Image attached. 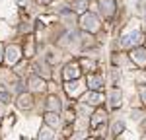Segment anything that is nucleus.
<instances>
[{
    "label": "nucleus",
    "mask_w": 146,
    "mask_h": 140,
    "mask_svg": "<svg viewBox=\"0 0 146 140\" xmlns=\"http://www.w3.org/2000/svg\"><path fill=\"white\" fill-rule=\"evenodd\" d=\"M6 53H8V57H6V60H8L10 64H14V62H18V60H20V55H18V53H20V49H18L16 45H12L10 49L6 51Z\"/></svg>",
    "instance_id": "nucleus-3"
},
{
    "label": "nucleus",
    "mask_w": 146,
    "mask_h": 140,
    "mask_svg": "<svg viewBox=\"0 0 146 140\" xmlns=\"http://www.w3.org/2000/svg\"><path fill=\"white\" fill-rule=\"evenodd\" d=\"M101 121H105V113H103V111H98V113L94 115V119H92V127H96Z\"/></svg>",
    "instance_id": "nucleus-6"
},
{
    "label": "nucleus",
    "mask_w": 146,
    "mask_h": 140,
    "mask_svg": "<svg viewBox=\"0 0 146 140\" xmlns=\"http://www.w3.org/2000/svg\"><path fill=\"white\" fill-rule=\"evenodd\" d=\"M0 53H2V45H0ZM0 60H2V57H0Z\"/></svg>",
    "instance_id": "nucleus-11"
},
{
    "label": "nucleus",
    "mask_w": 146,
    "mask_h": 140,
    "mask_svg": "<svg viewBox=\"0 0 146 140\" xmlns=\"http://www.w3.org/2000/svg\"><path fill=\"white\" fill-rule=\"evenodd\" d=\"M39 2H43V4H49V2H51V0H39Z\"/></svg>",
    "instance_id": "nucleus-10"
},
{
    "label": "nucleus",
    "mask_w": 146,
    "mask_h": 140,
    "mask_svg": "<svg viewBox=\"0 0 146 140\" xmlns=\"http://www.w3.org/2000/svg\"><path fill=\"white\" fill-rule=\"evenodd\" d=\"M31 105H33V99H31L29 93H22L18 97V107L20 109H31Z\"/></svg>",
    "instance_id": "nucleus-1"
},
{
    "label": "nucleus",
    "mask_w": 146,
    "mask_h": 140,
    "mask_svg": "<svg viewBox=\"0 0 146 140\" xmlns=\"http://www.w3.org/2000/svg\"><path fill=\"white\" fill-rule=\"evenodd\" d=\"M45 123L51 125V127H56L58 125V115H55V111H49L47 117H45Z\"/></svg>",
    "instance_id": "nucleus-4"
},
{
    "label": "nucleus",
    "mask_w": 146,
    "mask_h": 140,
    "mask_svg": "<svg viewBox=\"0 0 146 140\" xmlns=\"http://www.w3.org/2000/svg\"><path fill=\"white\" fill-rule=\"evenodd\" d=\"M80 70H78V64L76 62H70V64H66V68H64V78L66 80H70V78H78Z\"/></svg>",
    "instance_id": "nucleus-2"
},
{
    "label": "nucleus",
    "mask_w": 146,
    "mask_h": 140,
    "mask_svg": "<svg viewBox=\"0 0 146 140\" xmlns=\"http://www.w3.org/2000/svg\"><path fill=\"white\" fill-rule=\"evenodd\" d=\"M49 109H51V111H58V109H60V103H58L56 97H49Z\"/></svg>",
    "instance_id": "nucleus-7"
},
{
    "label": "nucleus",
    "mask_w": 146,
    "mask_h": 140,
    "mask_svg": "<svg viewBox=\"0 0 146 140\" xmlns=\"http://www.w3.org/2000/svg\"><path fill=\"white\" fill-rule=\"evenodd\" d=\"M18 2H20V6H23V4H25L27 0H18Z\"/></svg>",
    "instance_id": "nucleus-9"
},
{
    "label": "nucleus",
    "mask_w": 146,
    "mask_h": 140,
    "mask_svg": "<svg viewBox=\"0 0 146 140\" xmlns=\"http://www.w3.org/2000/svg\"><path fill=\"white\" fill-rule=\"evenodd\" d=\"M27 39H29V43H27V47H25V57H33L35 47H33V43H31V37H27Z\"/></svg>",
    "instance_id": "nucleus-8"
},
{
    "label": "nucleus",
    "mask_w": 146,
    "mask_h": 140,
    "mask_svg": "<svg viewBox=\"0 0 146 140\" xmlns=\"http://www.w3.org/2000/svg\"><path fill=\"white\" fill-rule=\"evenodd\" d=\"M31 86H33V90H37V92L45 90V82H43V80L39 82V78H31Z\"/></svg>",
    "instance_id": "nucleus-5"
}]
</instances>
